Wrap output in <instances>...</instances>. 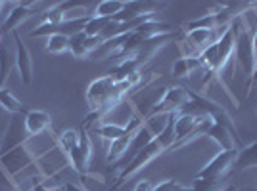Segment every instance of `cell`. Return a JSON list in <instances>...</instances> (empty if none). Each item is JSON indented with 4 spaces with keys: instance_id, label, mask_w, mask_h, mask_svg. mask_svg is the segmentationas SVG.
<instances>
[{
    "instance_id": "1",
    "label": "cell",
    "mask_w": 257,
    "mask_h": 191,
    "mask_svg": "<svg viewBox=\"0 0 257 191\" xmlns=\"http://www.w3.org/2000/svg\"><path fill=\"white\" fill-rule=\"evenodd\" d=\"M234 54H236V62L240 64V67L244 69L247 80H246V88L249 86V80L255 73V56H253V36L249 32V27H247L244 20L240 18V25H238V32H236V46H234Z\"/></svg>"
},
{
    "instance_id": "2",
    "label": "cell",
    "mask_w": 257,
    "mask_h": 191,
    "mask_svg": "<svg viewBox=\"0 0 257 191\" xmlns=\"http://www.w3.org/2000/svg\"><path fill=\"white\" fill-rule=\"evenodd\" d=\"M240 149H230V151H221L213 159L205 164L204 168L196 174L198 180H211V182H225V178L232 172V166L238 157Z\"/></svg>"
},
{
    "instance_id": "3",
    "label": "cell",
    "mask_w": 257,
    "mask_h": 191,
    "mask_svg": "<svg viewBox=\"0 0 257 191\" xmlns=\"http://www.w3.org/2000/svg\"><path fill=\"white\" fill-rule=\"evenodd\" d=\"M188 102H190V90H186V88H182V86L167 88V90L163 92V96L160 98V102L150 109V113L146 115V118L158 117V115L179 113Z\"/></svg>"
},
{
    "instance_id": "4",
    "label": "cell",
    "mask_w": 257,
    "mask_h": 191,
    "mask_svg": "<svg viewBox=\"0 0 257 191\" xmlns=\"http://www.w3.org/2000/svg\"><path fill=\"white\" fill-rule=\"evenodd\" d=\"M161 153H165V148L161 146V142L158 138L154 140L152 144H148L146 148L142 149L140 153H137V157L128 162L125 168L121 170V174H119V178H117V188H121L123 186V182L127 180V178H131V176H135L137 172H139L140 168H144V166H148L152 160L154 159H158Z\"/></svg>"
},
{
    "instance_id": "5",
    "label": "cell",
    "mask_w": 257,
    "mask_h": 191,
    "mask_svg": "<svg viewBox=\"0 0 257 191\" xmlns=\"http://www.w3.org/2000/svg\"><path fill=\"white\" fill-rule=\"evenodd\" d=\"M92 16H83V18H73V20H65L64 23L60 25H50V23H43L39 25L37 29H33L29 32V36L35 38V36H52V34H64L67 38L75 36L79 32H85L86 23L90 22Z\"/></svg>"
},
{
    "instance_id": "6",
    "label": "cell",
    "mask_w": 257,
    "mask_h": 191,
    "mask_svg": "<svg viewBox=\"0 0 257 191\" xmlns=\"http://www.w3.org/2000/svg\"><path fill=\"white\" fill-rule=\"evenodd\" d=\"M35 160H37V155H33L25 146H20V148L8 151L6 155H2L0 157V164H2V168L6 170L12 178H16L23 168H27Z\"/></svg>"
},
{
    "instance_id": "7",
    "label": "cell",
    "mask_w": 257,
    "mask_h": 191,
    "mask_svg": "<svg viewBox=\"0 0 257 191\" xmlns=\"http://www.w3.org/2000/svg\"><path fill=\"white\" fill-rule=\"evenodd\" d=\"M113 86H115V82H113V78L109 74L100 76V78L90 82L88 90H86V104H88L92 113H98L102 109V106L106 104V100L111 94Z\"/></svg>"
},
{
    "instance_id": "8",
    "label": "cell",
    "mask_w": 257,
    "mask_h": 191,
    "mask_svg": "<svg viewBox=\"0 0 257 191\" xmlns=\"http://www.w3.org/2000/svg\"><path fill=\"white\" fill-rule=\"evenodd\" d=\"M27 140H29V134H27V128H25V115H14L10 128H8L6 136H4L2 144H0V157L6 155L12 149L25 146Z\"/></svg>"
},
{
    "instance_id": "9",
    "label": "cell",
    "mask_w": 257,
    "mask_h": 191,
    "mask_svg": "<svg viewBox=\"0 0 257 191\" xmlns=\"http://www.w3.org/2000/svg\"><path fill=\"white\" fill-rule=\"evenodd\" d=\"M167 6V2H140V0H131L125 4V8L119 12L117 16H113L111 22L125 23L131 20H137L140 16H148V14H156V12Z\"/></svg>"
},
{
    "instance_id": "10",
    "label": "cell",
    "mask_w": 257,
    "mask_h": 191,
    "mask_svg": "<svg viewBox=\"0 0 257 191\" xmlns=\"http://www.w3.org/2000/svg\"><path fill=\"white\" fill-rule=\"evenodd\" d=\"M67 159H69L71 166H73L81 176H85L86 172H88L90 159H92V144H90V138H88L86 132H81V142H79V146L67 155Z\"/></svg>"
},
{
    "instance_id": "11",
    "label": "cell",
    "mask_w": 257,
    "mask_h": 191,
    "mask_svg": "<svg viewBox=\"0 0 257 191\" xmlns=\"http://www.w3.org/2000/svg\"><path fill=\"white\" fill-rule=\"evenodd\" d=\"M14 40H16V65L20 71V78L25 86L33 82V58L31 52L27 50V46L22 42V36L18 32H14Z\"/></svg>"
},
{
    "instance_id": "12",
    "label": "cell",
    "mask_w": 257,
    "mask_h": 191,
    "mask_svg": "<svg viewBox=\"0 0 257 191\" xmlns=\"http://www.w3.org/2000/svg\"><path fill=\"white\" fill-rule=\"evenodd\" d=\"M37 8H39V4H35V2H22V4H18V6L10 12V16H8V20L4 22V25L0 27V32L6 34V32L14 31L16 27H20L27 18H31V16L37 14Z\"/></svg>"
},
{
    "instance_id": "13",
    "label": "cell",
    "mask_w": 257,
    "mask_h": 191,
    "mask_svg": "<svg viewBox=\"0 0 257 191\" xmlns=\"http://www.w3.org/2000/svg\"><path fill=\"white\" fill-rule=\"evenodd\" d=\"M50 126H52V117L46 111H27L25 113V128H27L29 138L50 130Z\"/></svg>"
},
{
    "instance_id": "14",
    "label": "cell",
    "mask_w": 257,
    "mask_h": 191,
    "mask_svg": "<svg viewBox=\"0 0 257 191\" xmlns=\"http://www.w3.org/2000/svg\"><path fill=\"white\" fill-rule=\"evenodd\" d=\"M207 136H209V138L213 140L215 144L221 148V151H230V149H236V144H238V146H242V142L236 138L228 128L221 126V124H213L211 130L207 132Z\"/></svg>"
},
{
    "instance_id": "15",
    "label": "cell",
    "mask_w": 257,
    "mask_h": 191,
    "mask_svg": "<svg viewBox=\"0 0 257 191\" xmlns=\"http://www.w3.org/2000/svg\"><path fill=\"white\" fill-rule=\"evenodd\" d=\"M251 166H257V142L240 148L232 172H242V170L251 168Z\"/></svg>"
},
{
    "instance_id": "16",
    "label": "cell",
    "mask_w": 257,
    "mask_h": 191,
    "mask_svg": "<svg viewBox=\"0 0 257 191\" xmlns=\"http://www.w3.org/2000/svg\"><path fill=\"white\" fill-rule=\"evenodd\" d=\"M83 4L79 2H60L52 6L50 10L46 12V22L44 23H50V25H60V23L65 22V10H71V8H79Z\"/></svg>"
},
{
    "instance_id": "17",
    "label": "cell",
    "mask_w": 257,
    "mask_h": 191,
    "mask_svg": "<svg viewBox=\"0 0 257 191\" xmlns=\"http://www.w3.org/2000/svg\"><path fill=\"white\" fill-rule=\"evenodd\" d=\"M200 67H202L200 58H192V56L181 58L177 64L173 65V74H175V78H184V76H188V74L194 73Z\"/></svg>"
},
{
    "instance_id": "18",
    "label": "cell",
    "mask_w": 257,
    "mask_h": 191,
    "mask_svg": "<svg viewBox=\"0 0 257 191\" xmlns=\"http://www.w3.org/2000/svg\"><path fill=\"white\" fill-rule=\"evenodd\" d=\"M14 64H16V54L10 52V50L2 44V46H0V90L4 88V82H6L8 74L12 73Z\"/></svg>"
},
{
    "instance_id": "19",
    "label": "cell",
    "mask_w": 257,
    "mask_h": 191,
    "mask_svg": "<svg viewBox=\"0 0 257 191\" xmlns=\"http://www.w3.org/2000/svg\"><path fill=\"white\" fill-rule=\"evenodd\" d=\"M133 136H135V134H125L123 138L113 140V142H111L109 151H107V162H113V160H119L125 157V153L128 151V146H131Z\"/></svg>"
},
{
    "instance_id": "20",
    "label": "cell",
    "mask_w": 257,
    "mask_h": 191,
    "mask_svg": "<svg viewBox=\"0 0 257 191\" xmlns=\"http://www.w3.org/2000/svg\"><path fill=\"white\" fill-rule=\"evenodd\" d=\"M0 107H4L12 115H25L23 104L16 96L12 94L8 88H2V90H0Z\"/></svg>"
},
{
    "instance_id": "21",
    "label": "cell",
    "mask_w": 257,
    "mask_h": 191,
    "mask_svg": "<svg viewBox=\"0 0 257 191\" xmlns=\"http://www.w3.org/2000/svg\"><path fill=\"white\" fill-rule=\"evenodd\" d=\"M125 4L127 2H123V0H104V2H100L96 6V18H111L113 20V16H117L119 12L125 8Z\"/></svg>"
},
{
    "instance_id": "22",
    "label": "cell",
    "mask_w": 257,
    "mask_h": 191,
    "mask_svg": "<svg viewBox=\"0 0 257 191\" xmlns=\"http://www.w3.org/2000/svg\"><path fill=\"white\" fill-rule=\"evenodd\" d=\"M79 142H81V132H77V130H65L64 134L60 136V140H58V148L62 149L64 155L67 157L79 146Z\"/></svg>"
},
{
    "instance_id": "23",
    "label": "cell",
    "mask_w": 257,
    "mask_h": 191,
    "mask_svg": "<svg viewBox=\"0 0 257 191\" xmlns=\"http://www.w3.org/2000/svg\"><path fill=\"white\" fill-rule=\"evenodd\" d=\"M109 23H111V18H96V16H92L90 22L86 23L85 34L86 36H100Z\"/></svg>"
},
{
    "instance_id": "24",
    "label": "cell",
    "mask_w": 257,
    "mask_h": 191,
    "mask_svg": "<svg viewBox=\"0 0 257 191\" xmlns=\"http://www.w3.org/2000/svg\"><path fill=\"white\" fill-rule=\"evenodd\" d=\"M46 50L50 54H64L69 50V38L64 34H52L48 36V44H46Z\"/></svg>"
},
{
    "instance_id": "25",
    "label": "cell",
    "mask_w": 257,
    "mask_h": 191,
    "mask_svg": "<svg viewBox=\"0 0 257 191\" xmlns=\"http://www.w3.org/2000/svg\"><path fill=\"white\" fill-rule=\"evenodd\" d=\"M85 40H86L85 32H79V34H75V36H71V38H69V50H71V54H73L75 58H79V60H83V58L88 56Z\"/></svg>"
},
{
    "instance_id": "26",
    "label": "cell",
    "mask_w": 257,
    "mask_h": 191,
    "mask_svg": "<svg viewBox=\"0 0 257 191\" xmlns=\"http://www.w3.org/2000/svg\"><path fill=\"white\" fill-rule=\"evenodd\" d=\"M0 191H22V188L18 186V182L2 168V164H0Z\"/></svg>"
},
{
    "instance_id": "27",
    "label": "cell",
    "mask_w": 257,
    "mask_h": 191,
    "mask_svg": "<svg viewBox=\"0 0 257 191\" xmlns=\"http://www.w3.org/2000/svg\"><path fill=\"white\" fill-rule=\"evenodd\" d=\"M177 188H179V182L165 180V182H161V184H158V186H154L152 191H175Z\"/></svg>"
},
{
    "instance_id": "28",
    "label": "cell",
    "mask_w": 257,
    "mask_h": 191,
    "mask_svg": "<svg viewBox=\"0 0 257 191\" xmlns=\"http://www.w3.org/2000/svg\"><path fill=\"white\" fill-rule=\"evenodd\" d=\"M152 190H154V186L148 180H140L137 184V188H135V191H152Z\"/></svg>"
},
{
    "instance_id": "29",
    "label": "cell",
    "mask_w": 257,
    "mask_h": 191,
    "mask_svg": "<svg viewBox=\"0 0 257 191\" xmlns=\"http://www.w3.org/2000/svg\"><path fill=\"white\" fill-rule=\"evenodd\" d=\"M64 191H85V190L77 188V186H73V184H67V186H64Z\"/></svg>"
},
{
    "instance_id": "30",
    "label": "cell",
    "mask_w": 257,
    "mask_h": 191,
    "mask_svg": "<svg viewBox=\"0 0 257 191\" xmlns=\"http://www.w3.org/2000/svg\"><path fill=\"white\" fill-rule=\"evenodd\" d=\"M251 86H257V65H255V73H253V76H251V80H249V86H247V90H249Z\"/></svg>"
},
{
    "instance_id": "31",
    "label": "cell",
    "mask_w": 257,
    "mask_h": 191,
    "mask_svg": "<svg viewBox=\"0 0 257 191\" xmlns=\"http://www.w3.org/2000/svg\"><path fill=\"white\" fill-rule=\"evenodd\" d=\"M253 56H255V64H257V31L253 32Z\"/></svg>"
},
{
    "instance_id": "32",
    "label": "cell",
    "mask_w": 257,
    "mask_h": 191,
    "mask_svg": "<svg viewBox=\"0 0 257 191\" xmlns=\"http://www.w3.org/2000/svg\"><path fill=\"white\" fill-rule=\"evenodd\" d=\"M219 191H236V188L234 186H226L225 190H219Z\"/></svg>"
},
{
    "instance_id": "33",
    "label": "cell",
    "mask_w": 257,
    "mask_h": 191,
    "mask_svg": "<svg viewBox=\"0 0 257 191\" xmlns=\"http://www.w3.org/2000/svg\"><path fill=\"white\" fill-rule=\"evenodd\" d=\"M117 190H119L117 186H113V188H111V190H109V191H117Z\"/></svg>"
},
{
    "instance_id": "34",
    "label": "cell",
    "mask_w": 257,
    "mask_h": 191,
    "mask_svg": "<svg viewBox=\"0 0 257 191\" xmlns=\"http://www.w3.org/2000/svg\"><path fill=\"white\" fill-rule=\"evenodd\" d=\"M0 46H2V32H0Z\"/></svg>"
},
{
    "instance_id": "35",
    "label": "cell",
    "mask_w": 257,
    "mask_h": 191,
    "mask_svg": "<svg viewBox=\"0 0 257 191\" xmlns=\"http://www.w3.org/2000/svg\"><path fill=\"white\" fill-rule=\"evenodd\" d=\"M2 6H4V2H0V10H2Z\"/></svg>"
},
{
    "instance_id": "36",
    "label": "cell",
    "mask_w": 257,
    "mask_h": 191,
    "mask_svg": "<svg viewBox=\"0 0 257 191\" xmlns=\"http://www.w3.org/2000/svg\"><path fill=\"white\" fill-rule=\"evenodd\" d=\"M236 191H246V190H236Z\"/></svg>"
}]
</instances>
